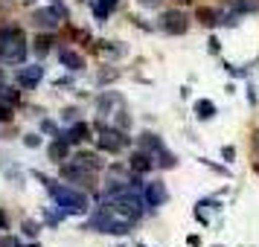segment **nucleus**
Returning a JSON list of instances; mask_svg holds the SVG:
<instances>
[{
    "mask_svg": "<svg viewBox=\"0 0 259 247\" xmlns=\"http://www.w3.org/2000/svg\"><path fill=\"white\" fill-rule=\"evenodd\" d=\"M94 50H99V53H108V56H119V59L128 53V47H125V44H117V41H96Z\"/></svg>",
    "mask_w": 259,
    "mask_h": 247,
    "instance_id": "21",
    "label": "nucleus"
},
{
    "mask_svg": "<svg viewBox=\"0 0 259 247\" xmlns=\"http://www.w3.org/2000/svg\"><path fill=\"white\" fill-rule=\"evenodd\" d=\"M119 105H122V96H119L117 90H102V93L96 96V114H99V117L114 114Z\"/></svg>",
    "mask_w": 259,
    "mask_h": 247,
    "instance_id": "10",
    "label": "nucleus"
},
{
    "mask_svg": "<svg viewBox=\"0 0 259 247\" xmlns=\"http://www.w3.org/2000/svg\"><path fill=\"white\" fill-rule=\"evenodd\" d=\"M117 3H119V0H96V3H94V18H96V24H105L108 18L114 15Z\"/></svg>",
    "mask_w": 259,
    "mask_h": 247,
    "instance_id": "17",
    "label": "nucleus"
},
{
    "mask_svg": "<svg viewBox=\"0 0 259 247\" xmlns=\"http://www.w3.org/2000/svg\"><path fill=\"white\" fill-rule=\"evenodd\" d=\"M21 230H24V235L32 241L38 235V221H32V218H24V224H21Z\"/></svg>",
    "mask_w": 259,
    "mask_h": 247,
    "instance_id": "26",
    "label": "nucleus"
},
{
    "mask_svg": "<svg viewBox=\"0 0 259 247\" xmlns=\"http://www.w3.org/2000/svg\"><path fill=\"white\" fill-rule=\"evenodd\" d=\"M59 61H61V67H67L70 73L84 70V56L76 53V50H59Z\"/></svg>",
    "mask_w": 259,
    "mask_h": 247,
    "instance_id": "13",
    "label": "nucleus"
},
{
    "mask_svg": "<svg viewBox=\"0 0 259 247\" xmlns=\"http://www.w3.org/2000/svg\"><path fill=\"white\" fill-rule=\"evenodd\" d=\"M111 247H125V244H111Z\"/></svg>",
    "mask_w": 259,
    "mask_h": 247,
    "instance_id": "42",
    "label": "nucleus"
},
{
    "mask_svg": "<svg viewBox=\"0 0 259 247\" xmlns=\"http://www.w3.org/2000/svg\"><path fill=\"white\" fill-rule=\"evenodd\" d=\"M18 247H38V241H35V238H32L29 244H21V241H18Z\"/></svg>",
    "mask_w": 259,
    "mask_h": 247,
    "instance_id": "39",
    "label": "nucleus"
},
{
    "mask_svg": "<svg viewBox=\"0 0 259 247\" xmlns=\"http://www.w3.org/2000/svg\"><path fill=\"white\" fill-rule=\"evenodd\" d=\"M160 29H163L166 35H187L189 32V15L187 12H181V9H166L160 18Z\"/></svg>",
    "mask_w": 259,
    "mask_h": 247,
    "instance_id": "4",
    "label": "nucleus"
},
{
    "mask_svg": "<svg viewBox=\"0 0 259 247\" xmlns=\"http://www.w3.org/2000/svg\"><path fill=\"white\" fill-rule=\"evenodd\" d=\"M195 21L204 24V26H215L219 21H222V12L212 9V6H198V9H195Z\"/></svg>",
    "mask_w": 259,
    "mask_h": 247,
    "instance_id": "18",
    "label": "nucleus"
},
{
    "mask_svg": "<svg viewBox=\"0 0 259 247\" xmlns=\"http://www.w3.org/2000/svg\"><path fill=\"white\" fill-rule=\"evenodd\" d=\"M192 114H195L201 122H210V119L215 117V102H212V99H198V102L192 105Z\"/></svg>",
    "mask_w": 259,
    "mask_h": 247,
    "instance_id": "19",
    "label": "nucleus"
},
{
    "mask_svg": "<svg viewBox=\"0 0 259 247\" xmlns=\"http://www.w3.org/2000/svg\"><path fill=\"white\" fill-rule=\"evenodd\" d=\"M41 134H50V137H59V128H56V122H50V119H41Z\"/></svg>",
    "mask_w": 259,
    "mask_h": 247,
    "instance_id": "29",
    "label": "nucleus"
},
{
    "mask_svg": "<svg viewBox=\"0 0 259 247\" xmlns=\"http://www.w3.org/2000/svg\"><path fill=\"white\" fill-rule=\"evenodd\" d=\"M137 247H143V244H137Z\"/></svg>",
    "mask_w": 259,
    "mask_h": 247,
    "instance_id": "44",
    "label": "nucleus"
},
{
    "mask_svg": "<svg viewBox=\"0 0 259 247\" xmlns=\"http://www.w3.org/2000/svg\"><path fill=\"white\" fill-rule=\"evenodd\" d=\"M96 149L99 152H108V154H119L122 149H128L131 145V137L125 134V131H119V128H105L102 122L96 125Z\"/></svg>",
    "mask_w": 259,
    "mask_h": 247,
    "instance_id": "3",
    "label": "nucleus"
},
{
    "mask_svg": "<svg viewBox=\"0 0 259 247\" xmlns=\"http://www.w3.org/2000/svg\"><path fill=\"white\" fill-rule=\"evenodd\" d=\"M53 47H56V38L50 35V32H41V35H35V44H32V50H35L38 56H47Z\"/></svg>",
    "mask_w": 259,
    "mask_h": 247,
    "instance_id": "22",
    "label": "nucleus"
},
{
    "mask_svg": "<svg viewBox=\"0 0 259 247\" xmlns=\"http://www.w3.org/2000/svg\"><path fill=\"white\" fill-rule=\"evenodd\" d=\"M44 79V67L41 64H26L18 70V87H26V90H35Z\"/></svg>",
    "mask_w": 259,
    "mask_h": 247,
    "instance_id": "9",
    "label": "nucleus"
},
{
    "mask_svg": "<svg viewBox=\"0 0 259 247\" xmlns=\"http://www.w3.org/2000/svg\"><path fill=\"white\" fill-rule=\"evenodd\" d=\"M137 3H140L143 9H157V6H160L163 0H137Z\"/></svg>",
    "mask_w": 259,
    "mask_h": 247,
    "instance_id": "36",
    "label": "nucleus"
},
{
    "mask_svg": "<svg viewBox=\"0 0 259 247\" xmlns=\"http://www.w3.org/2000/svg\"><path fill=\"white\" fill-rule=\"evenodd\" d=\"M32 177L44 183V189L50 192V198L56 201V207H59L64 215H84V212L91 210V207H88V204H91L88 195H84L82 189H73V183H59V180L47 177L44 172H32Z\"/></svg>",
    "mask_w": 259,
    "mask_h": 247,
    "instance_id": "1",
    "label": "nucleus"
},
{
    "mask_svg": "<svg viewBox=\"0 0 259 247\" xmlns=\"http://www.w3.org/2000/svg\"><path fill=\"white\" fill-rule=\"evenodd\" d=\"M187 244H189V247H198V244H201V238H198V235H189Z\"/></svg>",
    "mask_w": 259,
    "mask_h": 247,
    "instance_id": "38",
    "label": "nucleus"
},
{
    "mask_svg": "<svg viewBox=\"0 0 259 247\" xmlns=\"http://www.w3.org/2000/svg\"><path fill=\"white\" fill-rule=\"evenodd\" d=\"M253 137H256V145H259V131H256V134H253Z\"/></svg>",
    "mask_w": 259,
    "mask_h": 247,
    "instance_id": "40",
    "label": "nucleus"
},
{
    "mask_svg": "<svg viewBox=\"0 0 259 247\" xmlns=\"http://www.w3.org/2000/svg\"><path fill=\"white\" fill-rule=\"evenodd\" d=\"M207 53H210V56H219V53H222V44H219V38L215 35L207 41Z\"/></svg>",
    "mask_w": 259,
    "mask_h": 247,
    "instance_id": "32",
    "label": "nucleus"
},
{
    "mask_svg": "<svg viewBox=\"0 0 259 247\" xmlns=\"http://www.w3.org/2000/svg\"><path fill=\"white\" fill-rule=\"evenodd\" d=\"M137 149H143V152H149V154H154V157H157L166 145H163V140H160L154 131H143L140 140H137Z\"/></svg>",
    "mask_w": 259,
    "mask_h": 247,
    "instance_id": "15",
    "label": "nucleus"
},
{
    "mask_svg": "<svg viewBox=\"0 0 259 247\" xmlns=\"http://www.w3.org/2000/svg\"><path fill=\"white\" fill-rule=\"evenodd\" d=\"M114 114H117V128H119V131H128V125H131V117H128V114H125V111H119V108L114 111Z\"/></svg>",
    "mask_w": 259,
    "mask_h": 247,
    "instance_id": "27",
    "label": "nucleus"
},
{
    "mask_svg": "<svg viewBox=\"0 0 259 247\" xmlns=\"http://www.w3.org/2000/svg\"><path fill=\"white\" fill-rule=\"evenodd\" d=\"M212 247H224V244H212Z\"/></svg>",
    "mask_w": 259,
    "mask_h": 247,
    "instance_id": "43",
    "label": "nucleus"
},
{
    "mask_svg": "<svg viewBox=\"0 0 259 247\" xmlns=\"http://www.w3.org/2000/svg\"><path fill=\"white\" fill-rule=\"evenodd\" d=\"M154 166H160V169H175V166H178V157L169 152V149H163V152L157 154V163H154Z\"/></svg>",
    "mask_w": 259,
    "mask_h": 247,
    "instance_id": "25",
    "label": "nucleus"
},
{
    "mask_svg": "<svg viewBox=\"0 0 259 247\" xmlns=\"http://www.w3.org/2000/svg\"><path fill=\"white\" fill-rule=\"evenodd\" d=\"M73 163L82 166V169H88V172H99L102 169V157H99V152H76L73 154Z\"/></svg>",
    "mask_w": 259,
    "mask_h": 247,
    "instance_id": "14",
    "label": "nucleus"
},
{
    "mask_svg": "<svg viewBox=\"0 0 259 247\" xmlns=\"http://www.w3.org/2000/svg\"><path fill=\"white\" fill-rule=\"evenodd\" d=\"M12 117H15V108L0 102V122H12Z\"/></svg>",
    "mask_w": 259,
    "mask_h": 247,
    "instance_id": "28",
    "label": "nucleus"
},
{
    "mask_svg": "<svg viewBox=\"0 0 259 247\" xmlns=\"http://www.w3.org/2000/svg\"><path fill=\"white\" fill-rule=\"evenodd\" d=\"M0 102H6V105H21V90L12 87V84H0Z\"/></svg>",
    "mask_w": 259,
    "mask_h": 247,
    "instance_id": "23",
    "label": "nucleus"
},
{
    "mask_svg": "<svg viewBox=\"0 0 259 247\" xmlns=\"http://www.w3.org/2000/svg\"><path fill=\"white\" fill-rule=\"evenodd\" d=\"M128 166H131V172H140V175H149L154 169V154L149 152H143V149H134L128 157Z\"/></svg>",
    "mask_w": 259,
    "mask_h": 247,
    "instance_id": "12",
    "label": "nucleus"
},
{
    "mask_svg": "<svg viewBox=\"0 0 259 247\" xmlns=\"http://www.w3.org/2000/svg\"><path fill=\"white\" fill-rule=\"evenodd\" d=\"M47 157L53 160V163H64V160L70 157V145L61 140V137H56V140L47 145Z\"/></svg>",
    "mask_w": 259,
    "mask_h": 247,
    "instance_id": "16",
    "label": "nucleus"
},
{
    "mask_svg": "<svg viewBox=\"0 0 259 247\" xmlns=\"http://www.w3.org/2000/svg\"><path fill=\"white\" fill-rule=\"evenodd\" d=\"M0 172L9 177L15 186H24V175H21V169H18V166H15L9 157H6V160H0Z\"/></svg>",
    "mask_w": 259,
    "mask_h": 247,
    "instance_id": "20",
    "label": "nucleus"
},
{
    "mask_svg": "<svg viewBox=\"0 0 259 247\" xmlns=\"http://www.w3.org/2000/svg\"><path fill=\"white\" fill-rule=\"evenodd\" d=\"M111 221H114V212H111L108 204H102V207H99V210L84 221V230H88V233H108Z\"/></svg>",
    "mask_w": 259,
    "mask_h": 247,
    "instance_id": "6",
    "label": "nucleus"
},
{
    "mask_svg": "<svg viewBox=\"0 0 259 247\" xmlns=\"http://www.w3.org/2000/svg\"><path fill=\"white\" fill-rule=\"evenodd\" d=\"M0 230H3V233L9 230V215H6L3 210H0Z\"/></svg>",
    "mask_w": 259,
    "mask_h": 247,
    "instance_id": "37",
    "label": "nucleus"
},
{
    "mask_svg": "<svg viewBox=\"0 0 259 247\" xmlns=\"http://www.w3.org/2000/svg\"><path fill=\"white\" fill-rule=\"evenodd\" d=\"M24 145L26 149H38L41 145V134H24Z\"/></svg>",
    "mask_w": 259,
    "mask_h": 247,
    "instance_id": "31",
    "label": "nucleus"
},
{
    "mask_svg": "<svg viewBox=\"0 0 259 247\" xmlns=\"http://www.w3.org/2000/svg\"><path fill=\"white\" fill-rule=\"evenodd\" d=\"M178 3H192V0H178Z\"/></svg>",
    "mask_w": 259,
    "mask_h": 247,
    "instance_id": "41",
    "label": "nucleus"
},
{
    "mask_svg": "<svg viewBox=\"0 0 259 247\" xmlns=\"http://www.w3.org/2000/svg\"><path fill=\"white\" fill-rule=\"evenodd\" d=\"M201 163L207 166V169H212V172H215V175H230V172H227V169H224V166H219V163H212V160H207V157H198Z\"/></svg>",
    "mask_w": 259,
    "mask_h": 247,
    "instance_id": "30",
    "label": "nucleus"
},
{
    "mask_svg": "<svg viewBox=\"0 0 259 247\" xmlns=\"http://www.w3.org/2000/svg\"><path fill=\"white\" fill-rule=\"evenodd\" d=\"M143 204L149 207V210H157V207H163L166 198H169V192H166V183H160V180H149L146 186H143Z\"/></svg>",
    "mask_w": 259,
    "mask_h": 247,
    "instance_id": "5",
    "label": "nucleus"
},
{
    "mask_svg": "<svg viewBox=\"0 0 259 247\" xmlns=\"http://www.w3.org/2000/svg\"><path fill=\"white\" fill-rule=\"evenodd\" d=\"M59 137H61L64 142H67V145H79V142L91 140V125H88V122H79V119H76V122H73V125H70L67 131H61Z\"/></svg>",
    "mask_w": 259,
    "mask_h": 247,
    "instance_id": "11",
    "label": "nucleus"
},
{
    "mask_svg": "<svg viewBox=\"0 0 259 247\" xmlns=\"http://www.w3.org/2000/svg\"><path fill=\"white\" fill-rule=\"evenodd\" d=\"M76 114H79V111H76V108H64V111H61V119H64V122H76Z\"/></svg>",
    "mask_w": 259,
    "mask_h": 247,
    "instance_id": "33",
    "label": "nucleus"
},
{
    "mask_svg": "<svg viewBox=\"0 0 259 247\" xmlns=\"http://www.w3.org/2000/svg\"><path fill=\"white\" fill-rule=\"evenodd\" d=\"M222 157L227 160V163H230V160L236 157V149H233V145H224V149H222Z\"/></svg>",
    "mask_w": 259,
    "mask_h": 247,
    "instance_id": "35",
    "label": "nucleus"
},
{
    "mask_svg": "<svg viewBox=\"0 0 259 247\" xmlns=\"http://www.w3.org/2000/svg\"><path fill=\"white\" fill-rule=\"evenodd\" d=\"M0 247H18V238L15 235H3L0 238Z\"/></svg>",
    "mask_w": 259,
    "mask_h": 247,
    "instance_id": "34",
    "label": "nucleus"
},
{
    "mask_svg": "<svg viewBox=\"0 0 259 247\" xmlns=\"http://www.w3.org/2000/svg\"><path fill=\"white\" fill-rule=\"evenodd\" d=\"M29 44H26V32L15 24H0V61L6 64H24Z\"/></svg>",
    "mask_w": 259,
    "mask_h": 247,
    "instance_id": "2",
    "label": "nucleus"
},
{
    "mask_svg": "<svg viewBox=\"0 0 259 247\" xmlns=\"http://www.w3.org/2000/svg\"><path fill=\"white\" fill-rule=\"evenodd\" d=\"M114 79H119V67H105V70L96 73L94 84H96V87H105V84H111Z\"/></svg>",
    "mask_w": 259,
    "mask_h": 247,
    "instance_id": "24",
    "label": "nucleus"
},
{
    "mask_svg": "<svg viewBox=\"0 0 259 247\" xmlns=\"http://www.w3.org/2000/svg\"><path fill=\"white\" fill-rule=\"evenodd\" d=\"M32 24L38 26V29H56V26L61 24V15L56 6H41V9H32Z\"/></svg>",
    "mask_w": 259,
    "mask_h": 247,
    "instance_id": "8",
    "label": "nucleus"
},
{
    "mask_svg": "<svg viewBox=\"0 0 259 247\" xmlns=\"http://www.w3.org/2000/svg\"><path fill=\"white\" fill-rule=\"evenodd\" d=\"M59 175L61 180H67V183H82V186H91V180H94V172H88V169H82V166L76 163H59Z\"/></svg>",
    "mask_w": 259,
    "mask_h": 247,
    "instance_id": "7",
    "label": "nucleus"
}]
</instances>
